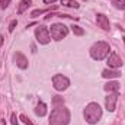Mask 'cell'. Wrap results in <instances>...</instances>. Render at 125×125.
Segmentation results:
<instances>
[{
	"mask_svg": "<svg viewBox=\"0 0 125 125\" xmlns=\"http://www.w3.org/2000/svg\"><path fill=\"white\" fill-rule=\"evenodd\" d=\"M19 119H21V121H23V124H25V125H33V124H32V121L26 116V115H21V116H19Z\"/></svg>",
	"mask_w": 125,
	"mask_h": 125,
	"instance_id": "obj_19",
	"label": "cell"
},
{
	"mask_svg": "<svg viewBox=\"0 0 125 125\" xmlns=\"http://www.w3.org/2000/svg\"><path fill=\"white\" fill-rule=\"evenodd\" d=\"M35 36H36V41L39 44H48L50 39H51V35H50V29L44 25H38L36 29H35Z\"/></svg>",
	"mask_w": 125,
	"mask_h": 125,
	"instance_id": "obj_5",
	"label": "cell"
},
{
	"mask_svg": "<svg viewBox=\"0 0 125 125\" xmlns=\"http://www.w3.org/2000/svg\"><path fill=\"white\" fill-rule=\"evenodd\" d=\"M116 102H118V93L109 94V96L105 99V105H106V109H108L109 112H114V111H115V106H116Z\"/></svg>",
	"mask_w": 125,
	"mask_h": 125,
	"instance_id": "obj_7",
	"label": "cell"
},
{
	"mask_svg": "<svg viewBox=\"0 0 125 125\" xmlns=\"http://www.w3.org/2000/svg\"><path fill=\"white\" fill-rule=\"evenodd\" d=\"M15 62H16V65L19 68H26L28 67V60H26V57L21 51H16V54H15Z\"/></svg>",
	"mask_w": 125,
	"mask_h": 125,
	"instance_id": "obj_10",
	"label": "cell"
},
{
	"mask_svg": "<svg viewBox=\"0 0 125 125\" xmlns=\"http://www.w3.org/2000/svg\"><path fill=\"white\" fill-rule=\"evenodd\" d=\"M108 65L111 68H119L122 65V60L119 58V55L116 52H111L109 54V58H108Z\"/></svg>",
	"mask_w": 125,
	"mask_h": 125,
	"instance_id": "obj_8",
	"label": "cell"
},
{
	"mask_svg": "<svg viewBox=\"0 0 125 125\" xmlns=\"http://www.w3.org/2000/svg\"><path fill=\"white\" fill-rule=\"evenodd\" d=\"M47 10H44V9H36V10H33L31 13L32 18H36V16H39V15H42V13H45Z\"/></svg>",
	"mask_w": 125,
	"mask_h": 125,
	"instance_id": "obj_20",
	"label": "cell"
},
{
	"mask_svg": "<svg viewBox=\"0 0 125 125\" xmlns=\"http://www.w3.org/2000/svg\"><path fill=\"white\" fill-rule=\"evenodd\" d=\"M1 44H3V36L0 35V47H1Z\"/></svg>",
	"mask_w": 125,
	"mask_h": 125,
	"instance_id": "obj_25",
	"label": "cell"
},
{
	"mask_svg": "<svg viewBox=\"0 0 125 125\" xmlns=\"http://www.w3.org/2000/svg\"><path fill=\"white\" fill-rule=\"evenodd\" d=\"M102 76H103L105 79H118V77H121V73L116 71V70H109V68H106V70H103Z\"/></svg>",
	"mask_w": 125,
	"mask_h": 125,
	"instance_id": "obj_11",
	"label": "cell"
},
{
	"mask_svg": "<svg viewBox=\"0 0 125 125\" xmlns=\"http://www.w3.org/2000/svg\"><path fill=\"white\" fill-rule=\"evenodd\" d=\"M62 6H67V7H73V9H77L79 7V3L76 0H61Z\"/></svg>",
	"mask_w": 125,
	"mask_h": 125,
	"instance_id": "obj_15",
	"label": "cell"
},
{
	"mask_svg": "<svg viewBox=\"0 0 125 125\" xmlns=\"http://www.w3.org/2000/svg\"><path fill=\"white\" fill-rule=\"evenodd\" d=\"M119 87H121V84H119L118 82H109L108 84H105V90H106V92L118 93V92H119Z\"/></svg>",
	"mask_w": 125,
	"mask_h": 125,
	"instance_id": "obj_12",
	"label": "cell"
},
{
	"mask_svg": "<svg viewBox=\"0 0 125 125\" xmlns=\"http://www.w3.org/2000/svg\"><path fill=\"white\" fill-rule=\"evenodd\" d=\"M115 7L116 9H121V10H125V0H115L114 1Z\"/></svg>",
	"mask_w": 125,
	"mask_h": 125,
	"instance_id": "obj_18",
	"label": "cell"
},
{
	"mask_svg": "<svg viewBox=\"0 0 125 125\" xmlns=\"http://www.w3.org/2000/svg\"><path fill=\"white\" fill-rule=\"evenodd\" d=\"M70 28H71L73 33H74V35H77V36H82V35H84V29H82L79 25H71Z\"/></svg>",
	"mask_w": 125,
	"mask_h": 125,
	"instance_id": "obj_16",
	"label": "cell"
},
{
	"mask_svg": "<svg viewBox=\"0 0 125 125\" xmlns=\"http://www.w3.org/2000/svg\"><path fill=\"white\" fill-rule=\"evenodd\" d=\"M68 84H70V80H68L65 76H62V74H55V76L52 77V86H54V89L58 90V92L65 90V89L68 87Z\"/></svg>",
	"mask_w": 125,
	"mask_h": 125,
	"instance_id": "obj_6",
	"label": "cell"
},
{
	"mask_svg": "<svg viewBox=\"0 0 125 125\" xmlns=\"http://www.w3.org/2000/svg\"><path fill=\"white\" fill-rule=\"evenodd\" d=\"M10 121H12V125H18V118H16V114H12Z\"/></svg>",
	"mask_w": 125,
	"mask_h": 125,
	"instance_id": "obj_23",
	"label": "cell"
},
{
	"mask_svg": "<svg viewBox=\"0 0 125 125\" xmlns=\"http://www.w3.org/2000/svg\"><path fill=\"white\" fill-rule=\"evenodd\" d=\"M9 3H10V0H0V7L1 9H6L9 6Z\"/></svg>",
	"mask_w": 125,
	"mask_h": 125,
	"instance_id": "obj_22",
	"label": "cell"
},
{
	"mask_svg": "<svg viewBox=\"0 0 125 125\" xmlns=\"http://www.w3.org/2000/svg\"><path fill=\"white\" fill-rule=\"evenodd\" d=\"M96 22H97V26L102 28L103 31H109L111 29V25H109V19L103 15V13H99L96 15Z\"/></svg>",
	"mask_w": 125,
	"mask_h": 125,
	"instance_id": "obj_9",
	"label": "cell"
},
{
	"mask_svg": "<svg viewBox=\"0 0 125 125\" xmlns=\"http://www.w3.org/2000/svg\"><path fill=\"white\" fill-rule=\"evenodd\" d=\"M31 4H32V0H21V3H19V6H18V13H19V15L23 13Z\"/></svg>",
	"mask_w": 125,
	"mask_h": 125,
	"instance_id": "obj_14",
	"label": "cell"
},
{
	"mask_svg": "<svg viewBox=\"0 0 125 125\" xmlns=\"http://www.w3.org/2000/svg\"><path fill=\"white\" fill-rule=\"evenodd\" d=\"M67 33H68V28L64 23H54L50 28V35L55 41H61L62 38L67 36Z\"/></svg>",
	"mask_w": 125,
	"mask_h": 125,
	"instance_id": "obj_4",
	"label": "cell"
},
{
	"mask_svg": "<svg viewBox=\"0 0 125 125\" xmlns=\"http://www.w3.org/2000/svg\"><path fill=\"white\" fill-rule=\"evenodd\" d=\"M57 0H44V3L45 4H51V3H55Z\"/></svg>",
	"mask_w": 125,
	"mask_h": 125,
	"instance_id": "obj_24",
	"label": "cell"
},
{
	"mask_svg": "<svg viewBox=\"0 0 125 125\" xmlns=\"http://www.w3.org/2000/svg\"><path fill=\"white\" fill-rule=\"evenodd\" d=\"M124 42H125V38H124Z\"/></svg>",
	"mask_w": 125,
	"mask_h": 125,
	"instance_id": "obj_26",
	"label": "cell"
},
{
	"mask_svg": "<svg viewBox=\"0 0 125 125\" xmlns=\"http://www.w3.org/2000/svg\"><path fill=\"white\" fill-rule=\"evenodd\" d=\"M35 114H36L38 116L47 115V105H45L44 102H39V103L36 105V108H35Z\"/></svg>",
	"mask_w": 125,
	"mask_h": 125,
	"instance_id": "obj_13",
	"label": "cell"
},
{
	"mask_svg": "<svg viewBox=\"0 0 125 125\" xmlns=\"http://www.w3.org/2000/svg\"><path fill=\"white\" fill-rule=\"evenodd\" d=\"M70 122V111L64 106L54 108L50 115V125H68Z\"/></svg>",
	"mask_w": 125,
	"mask_h": 125,
	"instance_id": "obj_1",
	"label": "cell"
},
{
	"mask_svg": "<svg viewBox=\"0 0 125 125\" xmlns=\"http://www.w3.org/2000/svg\"><path fill=\"white\" fill-rule=\"evenodd\" d=\"M109 51H111V47H109L108 42L97 41L96 44L92 45V48H90V55H92V58L100 61V60H103V58H106L109 55Z\"/></svg>",
	"mask_w": 125,
	"mask_h": 125,
	"instance_id": "obj_2",
	"label": "cell"
},
{
	"mask_svg": "<svg viewBox=\"0 0 125 125\" xmlns=\"http://www.w3.org/2000/svg\"><path fill=\"white\" fill-rule=\"evenodd\" d=\"M62 103H64V100H62L61 96H54V97H52V105H54V108H58Z\"/></svg>",
	"mask_w": 125,
	"mask_h": 125,
	"instance_id": "obj_17",
	"label": "cell"
},
{
	"mask_svg": "<svg viewBox=\"0 0 125 125\" xmlns=\"http://www.w3.org/2000/svg\"><path fill=\"white\" fill-rule=\"evenodd\" d=\"M16 26H18V21H12L10 25H9V32H13Z\"/></svg>",
	"mask_w": 125,
	"mask_h": 125,
	"instance_id": "obj_21",
	"label": "cell"
},
{
	"mask_svg": "<svg viewBox=\"0 0 125 125\" xmlns=\"http://www.w3.org/2000/svg\"><path fill=\"white\" fill-rule=\"evenodd\" d=\"M84 118H86V121L90 125L97 124V121L102 118V109H100V106L97 103H94V102L89 103L86 106V109H84Z\"/></svg>",
	"mask_w": 125,
	"mask_h": 125,
	"instance_id": "obj_3",
	"label": "cell"
}]
</instances>
